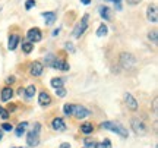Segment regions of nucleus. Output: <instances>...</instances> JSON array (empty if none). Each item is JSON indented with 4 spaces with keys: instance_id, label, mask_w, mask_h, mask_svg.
Here are the masks:
<instances>
[{
    "instance_id": "obj_35",
    "label": "nucleus",
    "mask_w": 158,
    "mask_h": 148,
    "mask_svg": "<svg viewBox=\"0 0 158 148\" xmlns=\"http://www.w3.org/2000/svg\"><path fill=\"white\" fill-rule=\"evenodd\" d=\"M60 148H70V144H68V142H63L62 145H60Z\"/></svg>"
},
{
    "instance_id": "obj_4",
    "label": "nucleus",
    "mask_w": 158,
    "mask_h": 148,
    "mask_svg": "<svg viewBox=\"0 0 158 148\" xmlns=\"http://www.w3.org/2000/svg\"><path fill=\"white\" fill-rule=\"evenodd\" d=\"M130 126H132V129H133L136 135H145L147 133V126L141 119H136V117L130 120Z\"/></svg>"
},
{
    "instance_id": "obj_26",
    "label": "nucleus",
    "mask_w": 158,
    "mask_h": 148,
    "mask_svg": "<svg viewBox=\"0 0 158 148\" xmlns=\"http://www.w3.org/2000/svg\"><path fill=\"white\" fill-rule=\"evenodd\" d=\"M94 148H111V142H110V139H104L102 142L95 144Z\"/></svg>"
},
{
    "instance_id": "obj_38",
    "label": "nucleus",
    "mask_w": 158,
    "mask_h": 148,
    "mask_svg": "<svg viewBox=\"0 0 158 148\" xmlns=\"http://www.w3.org/2000/svg\"><path fill=\"white\" fill-rule=\"evenodd\" d=\"M81 2H82L84 5H89V0H81Z\"/></svg>"
},
{
    "instance_id": "obj_32",
    "label": "nucleus",
    "mask_w": 158,
    "mask_h": 148,
    "mask_svg": "<svg viewBox=\"0 0 158 148\" xmlns=\"http://www.w3.org/2000/svg\"><path fill=\"white\" fill-rule=\"evenodd\" d=\"M84 144L85 145H86V147H95V141H94V139H88V138H86V139H85L84 141Z\"/></svg>"
},
{
    "instance_id": "obj_24",
    "label": "nucleus",
    "mask_w": 158,
    "mask_h": 148,
    "mask_svg": "<svg viewBox=\"0 0 158 148\" xmlns=\"http://www.w3.org/2000/svg\"><path fill=\"white\" fill-rule=\"evenodd\" d=\"M63 113L66 116H72V113H73V104H64L63 106Z\"/></svg>"
},
{
    "instance_id": "obj_1",
    "label": "nucleus",
    "mask_w": 158,
    "mask_h": 148,
    "mask_svg": "<svg viewBox=\"0 0 158 148\" xmlns=\"http://www.w3.org/2000/svg\"><path fill=\"white\" fill-rule=\"evenodd\" d=\"M100 126H101L102 129H108V131L117 133V135H120L122 138H127V135H129V133H127V129H126L122 123H118V122L107 120V122H102Z\"/></svg>"
},
{
    "instance_id": "obj_12",
    "label": "nucleus",
    "mask_w": 158,
    "mask_h": 148,
    "mask_svg": "<svg viewBox=\"0 0 158 148\" xmlns=\"http://www.w3.org/2000/svg\"><path fill=\"white\" fill-rule=\"evenodd\" d=\"M38 103H40V106H43V107H45V106H50L51 104V97H50V94L48 92H40V95H38Z\"/></svg>"
},
{
    "instance_id": "obj_15",
    "label": "nucleus",
    "mask_w": 158,
    "mask_h": 148,
    "mask_svg": "<svg viewBox=\"0 0 158 148\" xmlns=\"http://www.w3.org/2000/svg\"><path fill=\"white\" fill-rule=\"evenodd\" d=\"M51 66L59 69V70H69V63H66L64 60H59V59H56Z\"/></svg>"
},
{
    "instance_id": "obj_8",
    "label": "nucleus",
    "mask_w": 158,
    "mask_h": 148,
    "mask_svg": "<svg viewBox=\"0 0 158 148\" xmlns=\"http://www.w3.org/2000/svg\"><path fill=\"white\" fill-rule=\"evenodd\" d=\"M147 18H148V21H149V22H152V23L158 22V9H157V5H155V3H152V5L148 6Z\"/></svg>"
},
{
    "instance_id": "obj_28",
    "label": "nucleus",
    "mask_w": 158,
    "mask_h": 148,
    "mask_svg": "<svg viewBox=\"0 0 158 148\" xmlns=\"http://www.w3.org/2000/svg\"><path fill=\"white\" fill-rule=\"evenodd\" d=\"M56 95H57V97H64V95H66V90H64L63 87L56 88Z\"/></svg>"
},
{
    "instance_id": "obj_34",
    "label": "nucleus",
    "mask_w": 158,
    "mask_h": 148,
    "mask_svg": "<svg viewBox=\"0 0 158 148\" xmlns=\"http://www.w3.org/2000/svg\"><path fill=\"white\" fill-rule=\"evenodd\" d=\"M139 2H141V0H127V3H129V5H132V6L138 5V3H139Z\"/></svg>"
},
{
    "instance_id": "obj_17",
    "label": "nucleus",
    "mask_w": 158,
    "mask_h": 148,
    "mask_svg": "<svg viewBox=\"0 0 158 148\" xmlns=\"http://www.w3.org/2000/svg\"><path fill=\"white\" fill-rule=\"evenodd\" d=\"M19 44V35H10L9 37V43H7V47H9V50H15Z\"/></svg>"
},
{
    "instance_id": "obj_29",
    "label": "nucleus",
    "mask_w": 158,
    "mask_h": 148,
    "mask_svg": "<svg viewBox=\"0 0 158 148\" xmlns=\"http://www.w3.org/2000/svg\"><path fill=\"white\" fill-rule=\"evenodd\" d=\"M54 60H56V57L53 56V54H48V56L45 57V65H48V66H51Z\"/></svg>"
},
{
    "instance_id": "obj_30",
    "label": "nucleus",
    "mask_w": 158,
    "mask_h": 148,
    "mask_svg": "<svg viewBox=\"0 0 158 148\" xmlns=\"http://www.w3.org/2000/svg\"><path fill=\"white\" fill-rule=\"evenodd\" d=\"M64 49H66L69 53H75V51H76V49H75V46L72 43H66V44H64Z\"/></svg>"
},
{
    "instance_id": "obj_16",
    "label": "nucleus",
    "mask_w": 158,
    "mask_h": 148,
    "mask_svg": "<svg viewBox=\"0 0 158 148\" xmlns=\"http://www.w3.org/2000/svg\"><path fill=\"white\" fill-rule=\"evenodd\" d=\"M100 15H101L102 19L108 21V19H111V15H113V13H111L108 6H101V7H100Z\"/></svg>"
},
{
    "instance_id": "obj_39",
    "label": "nucleus",
    "mask_w": 158,
    "mask_h": 148,
    "mask_svg": "<svg viewBox=\"0 0 158 148\" xmlns=\"http://www.w3.org/2000/svg\"><path fill=\"white\" fill-rule=\"evenodd\" d=\"M2 138H3V131L0 129V141H2Z\"/></svg>"
},
{
    "instance_id": "obj_20",
    "label": "nucleus",
    "mask_w": 158,
    "mask_h": 148,
    "mask_svg": "<svg viewBox=\"0 0 158 148\" xmlns=\"http://www.w3.org/2000/svg\"><path fill=\"white\" fill-rule=\"evenodd\" d=\"M35 91H37V88H35L34 85H29V87H27V90L23 91V94H25V98H32L34 97V94H35Z\"/></svg>"
},
{
    "instance_id": "obj_9",
    "label": "nucleus",
    "mask_w": 158,
    "mask_h": 148,
    "mask_svg": "<svg viewBox=\"0 0 158 148\" xmlns=\"http://www.w3.org/2000/svg\"><path fill=\"white\" fill-rule=\"evenodd\" d=\"M51 128L57 132H64L66 131V122L62 117H54L51 120Z\"/></svg>"
},
{
    "instance_id": "obj_22",
    "label": "nucleus",
    "mask_w": 158,
    "mask_h": 148,
    "mask_svg": "<svg viewBox=\"0 0 158 148\" xmlns=\"http://www.w3.org/2000/svg\"><path fill=\"white\" fill-rule=\"evenodd\" d=\"M64 85V79H62V78H53L51 79V87L56 90V88H60V87Z\"/></svg>"
},
{
    "instance_id": "obj_5",
    "label": "nucleus",
    "mask_w": 158,
    "mask_h": 148,
    "mask_svg": "<svg viewBox=\"0 0 158 148\" xmlns=\"http://www.w3.org/2000/svg\"><path fill=\"white\" fill-rule=\"evenodd\" d=\"M88 18H89V15H84L82 21L76 25V28H75V31H73V37H75V38H79V37H81V35L86 31V28H88Z\"/></svg>"
},
{
    "instance_id": "obj_13",
    "label": "nucleus",
    "mask_w": 158,
    "mask_h": 148,
    "mask_svg": "<svg viewBox=\"0 0 158 148\" xmlns=\"http://www.w3.org/2000/svg\"><path fill=\"white\" fill-rule=\"evenodd\" d=\"M41 16L44 18L45 25H53L54 21H56V13H54V12H44Z\"/></svg>"
},
{
    "instance_id": "obj_14",
    "label": "nucleus",
    "mask_w": 158,
    "mask_h": 148,
    "mask_svg": "<svg viewBox=\"0 0 158 148\" xmlns=\"http://www.w3.org/2000/svg\"><path fill=\"white\" fill-rule=\"evenodd\" d=\"M12 97H13L12 87H5V88L2 90V101H9Z\"/></svg>"
},
{
    "instance_id": "obj_33",
    "label": "nucleus",
    "mask_w": 158,
    "mask_h": 148,
    "mask_svg": "<svg viewBox=\"0 0 158 148\" xmlns=\"http://www.w3.org/2000/svg\"><path fill=\"white\" fill-rule=\"evenodd\" d=\"M13 128H12V125L10 123H3L2 125V131H12Z\"/></svg>"
},
{
    "instance_id": "obj_2",
    "label": "nucleus",
    "mask_w": 158,
    "mask_h": 148,
    "mask_svg": "<svg viewBox=\"0 0 158 148\" xmlns=\"http://www.w3.org/2000/svg\"><path fill=\"white\" fill-rule=\"evenodd\" d=\"M120 65L122 68L124 69H132L136 66V57L132 54V53H127V51H123L120 54Z\"/></svg>"
},
{
    "instance_id": "obj_25",
    "label": "nucleus",
    "mask_w": 158,
    "mask_h": 148,
    "mask_svg": "<svg viewBox=\"0 0 158 148\" xmlns=\"http://www.w3.org/2000/svg\"><path fill=\"white\" fill-rule=\"evenodd\" d=\"M148 38H149V41H152L154 44H157L158 41V34H157V29H152L149 34H148Z\"/></svg>"
},
{
    "instance_id": "obj_18",
    "label": "nucleus",
    "mask_w": 158,
    "mask_h": 148,
    "mask_svg": "<svg viewBox=\"0 0 158 148\" xmlns=\"http://www.w3.org/2000/svg\"><path fill=\"white\" fill-rule=\"evenodd\" d=\"M92 131H94V126H92V123H89V122H85L84 125L81 126V132L85 133V135H91Z\"/></svg>"
},
{
    "instance_id": "obj_23",
    "label": "nucleus",
    "mask_w": 158,
    "mask_h": 148,
    "mask_svg": "<svg viewBox=\"0 0 158 148\" xmlns=\"http://www.w3.org/2000/svg\"><path fill=\"white\" fill-rule=\"evenodd\" d=\"M32 49H34V44L32 43H29V41H25V43H22V51L23 53H31L32 51Z\"/></svg>"
},
{
    "instance_id": "obj_11",
    "label": "nucleus",
    "mask_w": 158,
    "mask_h": 148,
    "mask_svg": "<svg viewBox=\"0 0 158 148\" xmlns=\"http://www.w3.org/2000/svg\"><path fill=\"white\" fill-rule=\"evenodd\" d=\"M43 69H44V65L41 62H32L31 63V68H29V74L32 76H40L43 74Z\"/></svg>"
},
{
    "instance_id": "obj_6",
    "label": "nucleus",
    "mask_w": 158,
    "mask_h": 148,
    "mask_svg": "<svg viewBox=\"0 0 158 148\" xmlns=\"http://www.w3.org/2000/svg\"><path fill=\"white\" fill-rule=\"evenodd\" d=\"M76 119H85L86 116H89L91 112L84 106H79V104H73V113H72Z\"/></svg>"
},
{
    "instance_id": "obj_31",
    "label": "nucleus",
    "mask_w": 158,
    "mask_h": 148,
    "mask_svg": "<svg viewBox=\"0 0 158 148\" xmlns=\"http://www.w3.org/2000/svg\"><path fill=\"white\" fill-rule=\"evenodd\" d=\"M0 117H2V119H7V117H9V112L5 110L3 107H0Z\"/></svg>"
},
{
    "instance_id": "obj_36",
    "label": "nucleus",
    "mask_w": 158,
    "mask_h": 148,
    "mask_svg": "<svg viewBox=\"0 0 158 148\" xmlns=\"http://www.w3.org/2000/svg\"><path fill=\"white\" fill-rule=\"evenodd\" d=\"M106 2H113V3H116V5H117V3H120L122 0H106Z\"/></svg>"
},
{
    "instance_id": "obj_19",
    "label": "nucleus",
    "mask_w": 158,
    "mask_h": 148,
    "mask_svg": "<svg viewBox=\"0 0 158 148\" xmlns=\"http://www.w3.org/2000/svg\"><path fill=\"white\" fill-rule=\"evenodd\" d=\"M27 126H28V123L27 122H22V123H19V125L16 126V129H15V133H16L18 138H21L25 133V129H27Z\"/></svg>"
},
{
    "instance_id": "obj_7",
    "label": "nucleus",
    "mask_w": 158,
    "mask_h": 148,
    "mask_svg": "<svg viewBox=\"0 0 158 148\" xmlns=\"http://www.w3.org/2000/svg\"><path fill=\"white\" fill-rule=\"evenodd\" d=\"M27 38H28L29 43H40L43 40V34H41V31L38 28H31L27 32Z\"/></svg>"
},
{
    "instance_id": "obj_27",
    "label": "nucleus",
    "mask_w": 158,
    "mask_h": 148,
    "mask_svg": "<svg viewBox=\"0 0 158 148\" xmlns=\"http://www.w3.org/2000/svg\"><path fill=\"white\" fill-rule=\"evenodd\" d=\"M34 6H35V0H27V2H25V9H27V11H31Z\"/></svg>"
},
{
    "instance_id": "obj_10",
    "label": "nucleus",
    "mask_w": 158,
    "mask_h": 148,
    "mask_svg": "<svg viewBox=\"0 0 158 148\" xmlns=\"http://www.w3.org/2000/svg\"><path fill=\"white\" fill-rule=\"evenodd\" d=\"M124 103H126V106H127L132 112H136V110H138V101H136V98L133 97L132 94H129V92L124 94Z\"/></svg>"
},
{
    "instance_id": "obj_21",
    "label": "nucleus",
    "mask_w": 158,
    "mask_h": 148,
    "mask_svg": "<svg viewBox=\"0 0 158 148\" xmlns=\"http://www.w3.org/2000/svg\"><path fill=\"white\" fill-rule=\"evenodd\" d=\"M108 34V27L107 25H100V28L97 29V37H106Z\"/></svg>"
},
{
    "instance_id": "obj_37",
    "label": "nucleus",
    "mask_w": 158,
    "mask_h": 148,
    "mask_svg": "<svg viewBox=\"0 0 158 148\" xmlns=\"http://www.w3.org/2000/svg\"><path fill=\"white\" fill-rule=\"evenodd\" d=\"M59 32H60V29L57 28V29H54V31H53V35H57L59 34Z\"/></svg>"
},
{
    "instance_id": "obj_3",
    "label": "nucleus",
    "mask_w": 158,
    "mask_h": 148,
    "mask_svg": "<svg viewBox=\"0 0 158 148\" xmlns=\"http://www.w3.org/2000/svg\"><path fill=\"white\" fill-rule=\"evenodd\" d=\"M40 123H35V128L27 133V144L29 147H37L40 144Z\"/></svg>"
}]
</instances>
